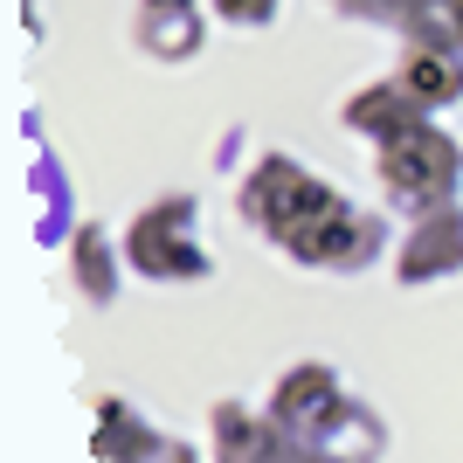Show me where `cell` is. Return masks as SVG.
I'll return each mask as SVG.
<instances>
[{
    "label": "cell",
    "mask_w": 463,
    "mask_h": 463,
    "mask_svg": "<svg viewBox=\"0 0 463 463\" xmlns=\"http://www.w3.org/2000/svg\"><path fill=\"white\" fill-rule=\"evenodd\" d=\"M339 208H346V194L332 187L326 174H311L298 153H263L250 174H242V194H235V214L284 256L298 250L318 222H332Z\"/></svg>",
    "instance_id": "cell-1"
},
{
    "label": "cell",
    "mask_w": 463,
    "mask_h": 463,
    "mask_svg": "<svg viewBox=\"0 0 463 463\" xmlns=\"http://www.w3.org/2000/svg\"><path fill=\"white\" fill-rule=\"evenodd\" d=\"M373 180H381V194L402 214L443 208V201H457V187H463V146L429 118V125H415V132L373 146Z\"/></svg>",
    "instance_id": "cell-2"
},
{
    "label": "cell",
    "mask_w": 463,
    "mask_h": 463,
    "mask_svg": "<svg viewBox=\"0 0 463 463\" xmlns=\"http://www.w3.org/2000/svg\"><path fill=\"white\" fill-rule=\"evenodd\" d=\"M125 263L153 284H201L208 250H201V201L194 194H159L125 229Z\"/></svg>",
    "instance_id": "cell-3"
},
{
    "label": "cell",
    "mask_w": 463,
    "mask_h": 463,
    "mask_svg": "<svg viewBox=\"0 0 463 463\" xmlns=\"http://www.w3.org/2000/svg\"><path fill=\"white\" fill-rule=\"evenodd\" d=\"M346 381H339V367H326V360H298V367L277 373L270 402H263V415H270L284 436H298V443H318L332 422H339V408H346Z\"/></svg>",
    "instance_id": "cell-4"
},
{
    "label": "cell",
    "mask_w": 463,
    "mask_h": 463,
    "mask_svg": "<svg viewBox=\"0 0 463 463\" xmlns=\"http://www.w3.org/2000/svg\"><path fill=\"white\" fill-rule=\"evenodd\" d=\"M387 256V222L373 208H339L332 222H318V229L290 250V263L298 270H318V277H360V270H373Z\"/></svg>",
    "instance_id": "cell-5"
},
{
    "label": "cell",
    "mask_w": 463,
    "mask_h": 463,
    "mask_svg": "<svg viewBox=\"0 0 463 463\" xmlns=\"http://www.w3.org/2000/svg\"><path fill=\"white\" fill-rule=\"evenodd\" d=\"M449 277H463V208L457 201L408 214V235L394 242V284L402 290L449 284Z\"/></svg>",
    "instance_id": "cell-6"
},
{
    "label": "cell",
    "mask_w": 463,
    "mask_h": 463,
    "mask_svg": "<svg viewBox=\"0 0 463 463\" xmlns=\"http://www.w3.org/2000/svg\"><path fill=\"white\" fill-rule=\"evenodd\" d=\"M132 42L153 62H194L208 49V0H138Z\"/></svg>",
    "instance_id": "cell-7"
},
{
    "label": "cell",
    "mask_w": 463,
    "mask_h": 463,
    "mask_svg": "<svg viewBox=\"0 0 463 463\" xmlns=\"http://www.w3.org/2000/svg\"><path fill=\"white\" fill-rule=\"evenodd\" d=\"M339 125H346L353 138H367V146H387V138L429 125V111L402 90V77H373V83H360V90L339 104Z\"/></svg>",
    "instance_id": "cell-8"
},
{
    "label": "cell",
    "mask_w": 463,
    "mask_h": 463,
    "mask_svg": "<svg viewBox=\"0 0 463 463\" xmlns=\"http://www.w3.org/2000/svg\"><path fill=\"white\" fill-rule=\"evenodd\" d=\"M394 77H402V90L415 97L429 118L449 111V104H463V56H449V49L402 42V56H394Z\"/></svg>",
    "instance_id": "cell-9"
},
{
    "label": "cell",
    "mask_w": 463,
    "mask_h": 463,
    "mask_svg": "<svg viewBox=\"0 0 463 463\" xmlns=\"http://www.w3.org/2000/svg\"><path fill=\"white\" fill-rule=\"evenodd\" d=\"M118 270H132V263H125V242H111L104 222H77V235H70V277H77V290L90 305H111L118 284H125Z\"/></svg>",
    "instance_id": "cell-10"
},
{
    "label": "cell",
    "mask_w": 463,
    "mask_h": 463,
    "mask_svg": "<svg viewBox=\"0 0 463 463\" xmlns=\"http://www.w3.org/2000/svg\"><path fill=\"white\" fill-rule=\"evenodd\" d=\"M159 443H166V436H159L132 402H118V394H111V402H97V443H90L97 463H146Z\"/></svg>",
    "instance_id": "cell-11"
},
{
    "label": "cell",
    "mask_w": 463,
    "mask_h": 463,
    "mask_svg": "<svg viewBox=\"0 0 463 463\" xmlns=\"http://www.w3.org/2000/svg\"><path fill=\"white\" fill-rule=\"evenodd\" d=\"M311 449H318L326 463H381L387 457V422L373 415L367 402H346V408H339V422H332Z\"/></svg>",
    "instance_id": "cell-12"
},
{
    "label": "cell",
    "mask_w": 463,
    "mask_h": 463,
    "mask_svg": "<svg viewBox=\"0 0 463 463\" xmlns=\"http://www.w3.org/2000/svg\"><path fill=\"white\" fill-rule=\"evenodd\" d=\"M277 422L263 408H242V402H214V463H256L270 449Z\"/></svg>",
    "instance_id": "cell-13"
},
{
    "label": "cell",
    "mask_w": 463,
    "mask_h": 463,
    "mask_svg": "<svg viewBox=\"0 0 463 463\" xmlns=\"http://www.w3.org/2000/svg\"><path fill=\"white\" fill-rule=\"evenodd\" d=\"M402 42H429V49H449L463 56V0H415L408 21L394 28Z\"/></svg>",
    "instance_id": "cell-14"
},
{
    "label": "cell",
    "mask_w": 463,
    "mask_h": 463,
    "mask_svg": "<svg viewBox=\"0 0 463 463\" xmlns=\"http://www.w3.org/2000/svg\"><path fill=\"white\" fill-rule=\"evenodd\" d=\"M208 14L222 21V28H270V21L284 14V0H208Z\"/></svg>",
    "instance_id": "cell-15"
},
{
    "label": "cell",
    "mask_w": 463,
    "mask_h": 463,
    "mask_svg": "<svg viewBox=\"0 0 463 463\" xmlns=\"http://www.w3.org/2000/svg\"><path fill=\"white\" fill-rule=\"evenodd\" d=\"M326 7L346 14V21H367V28H402L415 0H326Z\"/></svg>",
    "instance_id": "cell-16"
},
{
    "label": "cell",
    "mask_w": 463,
    "mask_h": 463,
    "mask_svg": "<svg viewBox=\"0 0 463 463\" xmlns=\"http://www.w3.org/2000/svg\"><path fill=\"white\" fill-rule=\"evenodd\" d=\"M256 463H326V457H318L311 443H298V436H284V429H277V436H270V449H263Z\"/></svg>",
    "instance_id": "cell-17"
},
{
    "label": "cell",
    "mask_w": 463,
    "mask_h": 463,
    "mask_svg": "<svg viewBox=\"0 0 463 463\" xmlns=\"http://www.w3.org/2000/svg\"><path fill=\"white\" fill-rule=\"evenodd\" d=\"M146 463H201V449H194V443H180V436H166V443H159Z\"/></svg>",
    "instance_id": "cell-18"
}]
</instances>
